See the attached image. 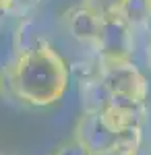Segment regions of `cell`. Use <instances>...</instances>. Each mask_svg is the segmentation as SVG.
I'll return each instance as SVG.
<instances>
[{"label":"cell","mask_w":151,"mask_h":155,"mask_svg":"<svg viewBox=\"0 0 151 155\" xmlns=\"http://www.w3.org/2000/svg\"><path fill=\"white\" fill-rule=\"evenodd\" d=\"M2 81L12 97L31 107H46L62 99L70 83V68L52 44L42 39L39 46L17 56Z\"/></svg>","instance_id":"cell-1"},{"label":"cell","mask_w":151,"mask_h":155,"mask_svg":"<svg viewBox=\"0 0 151 155\" xmlns=\"http://www.w3.org/2000/svg\"><path fill=\"white\" fill-rule=\"evenodd\" d=\"M75 139L89 155H112L118 132L108 124L102 112H83L75 124Z\"/></svg>","instance_id":"cell-2"},{"label":"cell","mask_w":151,"mask_h":155,"mask_svg":"<svg viewBox=\"0 0 151 155\" xmlns=\"http://www.w3.org/2000/svg\"><path fill=\"white\" fill-rule=\"evenodd\" d=\"M133 48H135V27L126 23L122 17L106 19L99 35V46H97L99 62L112 64V62L130 60Z\"/></svg>","instance_id":"cell-3"},{"label":"cell","mask_w":151,"mask_h":155,"mask_svg":"<svg viewBox=\"0 0 151 155\" xmlns=\"http://www.w3.org/2000/svg\"><path fill=\"white\" fill-rule=\"evenodd\" d=\"M102 81L108 85V89L112 93L133 95L141 101H145L149 95V83H147L145 74L133 64V60L102 64Z\"/></svg>","instance_id":"cell-4"},{"label":"cell","mask_w":151,"mask_h":155,"mask_svg":"<svg viewBox=\"0 0 151 155\" xmlns=\"http://www.w3.org/2000/svg\"><path fill=\"white\" fill-rule=\"evenodd\" d=\"M102 114L116 132L135 128V126H145V120H147L145 101L133 95H122V93H114L110 106Z\"/></svg>","instance_id":"cell-5"},{"label":"cell","mask_w":151,"mask_h":155,"mask_svg":"<svg viewBox=\"0 0 151 155\" xmlns=\"http://www.w3.org/2000/svg\"><path fill=\"white\" fill-rule=\"evenodd\" d=\"M64 25L69 29V33L79 44L87 46L97 52L99 46V35H102V27H104V19H99L95 12H91L83 4H75L64 12Z\"/></svg>","instance_id":"cell-6"},{"label":"cell","mask_w":151,"mask_h":155,"mask_svg":"<svg viewBox=\"0 0 151 155\" xmlns=\"http://www.w3.org/2000/svg\"><path fill=\"white\" fill-rule=\"evenodd\" d=\"M79 95H81V106L83 112H104L112 101V91L108 85L102 81V77L89 79L79 83Z\"/></svg>","instance_id":"cell-7"},{"label":"cell","mask_w":151,"mask_h":155,"mask_svg":"<svg viewBox=\"0 0 151 155\" xmlns=\"http://www.w3.org/2000/svg\"><path fill=\"white\" fill-rule=\"evenodd\" d=\"M42 37L37 35V27L31 19H23L15 29V37H12V50H15V58L23 56L35 46H39Z\"/></svg>","instance_id":"cell-8"},{"label":"cell","mask_w":151,"mask_h":155,"mask_svg":"<svg viewBox=\"0 0 151 155\" xmlns=\"http://www.w3.org/2000/svg\"><path fill=\"white\" fill-rule=\"evenodd\" d=\"M151 17V0H124L122 19L130 23L135 29L145 27Z\"/></svg>","instance_id":"cell-9"},{"label":"cell","mask_w":151,"mask_h":155,"mask_svg":"<svg viewBox=\"0 0 151 155\" xmlns=\"http://www.w3.org/2000/svg\"><path fill=\"white\" fill-rule=\"evenodd\" d=\"M141 143H143V126L126 128L118 132V141L112 155H139Z\"/></svg>","instance_id":"cell-10"},{"label":"cell","mask_w":151,"mask_h":155,"mask_svg":"<svg viewBox=\"0 0 151 155\" xmlns=\"http://www.w3.org/2000/svg\"><path fill=\"white\" fill-rule=\"evenodd\" d=\"M81 4L87 6L104 21L114 19V17H122V8H124V0H81Z\"/></svg>","instance_id":"cell-11"},{"label":"cell","mask_w":151,"mask_h":155,"mask_svg":"<svg viewBox=\"0 0 151 155\" xmlns=\"http://www.w3.org/2000/svg\"><path fill=\"white\" fill-rule=\"evenodd\" d=\"M54 155H89V153H87V149H85L77 139H72V141H69V143L60 145Z\"/></svg>","instance_id":"cell-12"},{"label":"cell","mask_w":151,"mask_h":155,"mask_svg":"<svg viewBox=\"0 0 151 155\" xmlns=\"http://www.w3.org/2000/svg\"><path fill=\"white\" fill-rule=\"evenodd\" d=\"M42 0H15V12H27L29 8L37 6Z\"/></svg>","instance_id":"cell-13"},{"label":"cell","mask_w":151,"mask_h":155,"mask_svg":"<svg viewBox=\"0 0 151 155\" xmlns=\"http://www.w3.org/2000/svg\"><path fill=\"white\" fill-rule=\"evenodd\" d=\"M15 12V0H0V17Z\"/></svg>","instance_id":"cell-14"},{"label":"cell","mask_w":151,"mask_h":155,"mask_svg":"<svg viewBox=\"0 0 151 155\" xmlns=\"http://www.w3.org/2000/svg\"><path fill=\"white\" fill-rule=\"evenodd\" d=\"M147 66H149V71H151V39H149V44H147Z\"/></svg>","instance_id":"cell-15"},{"label":"cell","mask_w":151,"mask_h":155,"mask_svg":"<svg viewBox=\"0 0 151 155\" xmlns=\"http://www.w3.org/2000/svg\"><path fill=\"white\" fill-rule=\"evenodd\" d=\"M143 29H145V31L149 33V39H151V17H149V21L145 23V27H143Z\"/></svg>","instance_id":"cell-16"},{"label":"cell","mask_w":151,"mask_h":155,"mask_svg":"<svg viewBox=\"0 0 151 155\" xmlns=\"http://www.w3.org/2000/svg\"><path fill=\"white\" fill-rule=\"evenodd\" d=\"M2 89H4V81H2V74H0V93H2Z\"/></svg>","instance_id":"cell-17"},{"label":"cell","mask_w":151,"mask_h":155,"mask_svg":"<svg viewBox=\"0 0 151 155\" xmlns=\"http://www.w3.org/2000/svg\"><path fill=\"white\" fill-rule=\"evenodd\" d=\"M0 155H17V153H11V151H2Z\"/></svg>","instance_id":"cell-18"}]
</instances>
